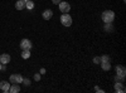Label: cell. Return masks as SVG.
<instances>
[{"label": "cell", "instance_id": "obj_1", "mask_svg": "<svg viewBox=\"0 0 126 93\" xmlns=\"http://www.w3.org/2000/svg\"><path fill=\"white\" fill-rule=\"evenodd\" d=\"M101 18H102V22L105 24H110L115 20V13L112 12V10H105V12L102 13V15H101Z\"/></svg>", "mask_w": 126, "mask_h": 93}, {"label": "cell", "instance_id": "obj_2", "mask_svg": "<svg viewBox=\"0 0 126 93\" xmlns=\"http://www.w3.org/2000/svg\"><path fill=\"white\" fill-rule=\"evenodd\" d=\"M61 23L64 25V27H71L72 25V18L71 15L67 13V14H62L61 16Z\"/></svg>", "mask_w": 126, "mask_h": 93}, {"label": "cell", "instance_id": "obj_3", "mask_svg": "<svg viewBox=\"0 0 126 93\" xmlns=\"http://www.w3.org/2000/svg\"><path fill=\"white\" fill-rule=\"evenodd\" d=\"M58 5H59V10H61V13H62V14H67V13H69L71 5H69L68 3H66V1H61Z\"/></svg>", "mask_w": 126, "mask_h": 93}, {"label": "cell", "instance_id": "obj_4", "mask_svg": "<svg viewBox=\"0 0 126 93\" xmlns=\"http://www.w3.org/2000/svg\"><path fill=\"white\" fill-rule=\"evenodd\" d=\"M22 80H23V77H22V74H12L10 76V78H9V82L10 83H18V84H20L22 83Z\"/></svg>", "mask_w": 126, "mask_h": 93}, {"label": "cell", "instance_id": "obj_5", "mask_svg": "<svg viewBox=\"0 0 126 93\" xmlns=\"http://www.w3.org/2000/svg\"><path fill=\"white\" fill-rule=\"evenodd\" d=\"M115 92L116 93H125L126 92V88L122 84V82H116L115 83Z\"/></svg>", "mask_w": 126, "mask_h": 93}, {"label": "cell", "instance_id": "obj_6", "mask_svg": "<svg viewBox=\"0 0 126 93\" xmlns=\"http://www.w3.org/2000/svg\"><path fill=\"white\" fill-rule=\"evenodd\" d=\"M32 45H33V44H32V42L29 39H23L22 42H20V48H22V49H29L30 50Z\"/></svg>", "mask_w": 126, "mask_h": 93}, {"label": "cell", "instance_id": "obj_7", "mask_svg": "<svg viewBox=\"0 0 126 93\" xmlns=\"http://www.w3.org/2000/svg\"><path fill=\"white\" fill-rule=\"evenodd\" d=\"M10 86H12V84H10V83H8L6 80H1V82H0V89H1L4 93H8V92H9V89H10Z\"/></svg>", "mask_w": 126, "mask_h": 93}, {"label": "cell", "instance_id": "obj_8", "mask_svg": "<svg viewBox=\"0 0 126 93\" xmlns=\"http://www.w3.org/2000/svg\"><path fill=\"white\" fill-rule=\"evenodd\" d=\"M10 59H12V58H10V55L6 54V53H4V54L0 55V63H1V64H8L9 62H10Z\"/></svg>", "mask_w": 126, "mask_h": 93}, {"label": "cell", "instance_id": "obj_9", "mask_svg": "<svg viewBox=\"0 0 126 93\" xmlns=\"http://www.w3.org/2000/svg\"><path fill=\"white\" fill-rule=\"evenodd\" d=\"M116 72H117V76H119V77L125 78V74H126V69H125V67H122V66H117V67H116Z\"/></svg>", "mask_w": 126, "mask_h": 93}, {"label": "cell", "instance_id": "obj_10", "mask_svg": "<svg viewBox=\"0 0 126 93\" xmlns=\"http://www.w3.org/2000/svg\"><path fill=\"white\" fill-rule=\"evenodd\" d=\"M42 15H43V19L49 20L52 16H53V12H52L50 9H47V10H44V12H43V14H42Z\"/></svg>", "mask_w": 126, "mask_h": 93}, {"label": "cell", "instance_id": "obj_11", "mask_svg": "<svg viewBox=\"0 0 126 93\" xmlns=\"http://www.w3.org/2000/svg\"><path fill=\"white\" fill-rule=\"evenodd\" d=\"M19 91H20V87H19L18 83H13L12 86H10V89H9L10 93H18Z\"/></svg>", "mask_w": 126, "mask_h": 93}, {"label": "cell", "instance_id": "obj_12", "mask_svg": "<svg viewBox=\"0 0 126 93\" xmlns=\"http://www.w3.org/2000/svg\"><path fill=\"white\" fill-rule=\"evenodd\" d=\"M25 8V3L23 1V0H18V1L15 3V9L16 10H23Z\"/></svg>", "mask_w": 126, "mask_h": 93}, {"label": "cell", "instance_id": "obj_13", "mask_svg": "<svg viewBox=\"0 0 126 93\" xmlns=\"http://www.w3.org/2000/svg\"><path fill=\"white\" fill-rule=\"evenodd\" d=\"M101 68L103 70H110L111 69V64H110V62H101Z\"/></svg>", "mask_w": 126, "mask_h": 93}, {"label": "cell", "instance_id": "obj_14", "mask_svg": "<svg viewBox=\"0 0 126 93\" xmlns=\"http://www.w3.org/2000/svg\"><path fill=\"white\" fill-rule=\"evenodd\" d=\"M30 57V50L29 49H23V52H22V58L23 59H28Z\"/></svg>", "mask_w": 126, "mask_h": 93}, {"label": "cell", "instance_id": "obj_15", "mask_svg": "<svg viewBox=\"0 0 126 93\" xmlns=\"http://www.w3.org/2000/svg\"><path fill=\"white\" fill-rule=\"evenodd\" d=\"M25 8L28 9V10H32L34 8V1H32V0H28V1L25 3Z\"/></svg>", "mask_w": 126, "mask_h": 93}, {"label": "cell", "instance_id": "obj_16", "mask_svg": "<svg viewBox=\"0 0 126 93\" xmlns=\"http://www.w3.org/2000/svg\"><path fill=\"white\" fill-rule=\"evenodd\" d=\"M22 83L24 84V86H30V79H28V78H23V80H22Z\"/></svg>", "mask_w": 126, "mask_h": 93}, {"label": "cell", "instance_id": "obj_17", "mask_svg": "<svg viewBox=\"0 0 126 93\" xmlns=\"http://www.w3.org/2000/svg\"><path fill=\"white\" fill-rule=\"evenodd\" d=\"M110 60H111V59H110V57H109V55H106V54L101 57V62H110Z\"/></svg>", "mask_w": 126, "mask_h": 93}, {"label": "cell", "instance_id": "obj_18", "mask_svg": "<svg viewBox=\"0 0 126 93\" xmlns=\"http://www.w3.org/2000/svg\"><path fill=\"white\" fill-rule=\"evenodd\" d=\"M93 63H94V64H100V63H101V58H100V57H94V58H93Z\"/></svg>", "mask_w": 126, "mask_h": 93}, {"label": "cell", "instance_id": "obj_19", "mask_svg": "<svg viewBox=\"0 0 126 93\" xmlns=\"http://www.w3.org/2000/svg\"><path fill=\"white\" fill-rule=\"evenodd\" d=\"M105 30H110V32H112V27H111V23H110V24H106V27H105Z\"/></svg>", "mask_w": 126, "mask_h": 93}, {"label": "cell", "instance_id": "obj_20", "mask_svg": "<svg viewBox=\"0 0 126 93\" xmlns=\"http://www.w3.org/2000/svg\"><path fill=\"white\" fill-rule=\"evenodd\" d=\"M34 79H35L37 82H39V80H40V73H35V74H34Z\"/></svg>", "mask_w": 126, "mask_h": 93}, {"label": "cell", "instance_id": "obj_21", "mask_svg": "<svg viewBox=\"0 0 126 93\" xmlns=\"http://www.w3.org/2000/svg\"><path fill=\"white\" fill-rule=\"evenodd\" d=\"M94 91H96V92H100V93H103V92H105L103 89H101V88H98V87H94Z\"/></svg>", "mask_w": 126, "mask_h": 93}, {"label": "cell", "instance_id": "obj_22", "mask_svg": "<svg viewBox=\"0 0 126 93\" xmlns=\"http://www.w3.org/2000/svg\"><path fill=\"white\" fill-rule=\"evenodd\" d=\"M61 1H62V0H52V3H53V4H56V5H58Z\"/></svg>", "mask_w": 126, "mask_h": 93}, {"label": "cell", "instance_id": "obj_23", "mask_svg": "<svg viewBox=\"0 0 126 93\" xmlns=\"http://www.w3.org/2000/svg\"><path fill=\"white\" fill-rule=\"evenodd\" d=\"M39 73H40V74H44V73H46V69H44V68H42Z\"/></svg>", "mask_w": 126, "mask_h": 93}, {"label": "cell", "instance_id": "obj_24", "mask_svg": "<svg viewBox=\"0 0 126 93\" xmlns=\"http://www.w3.org/2000/svg\"><path fill=\"white\" fill-rule=\"evenodd\" d=\"M1 69H3V64H1V63H0V70H1Z\"/></svg>", "mask_w": 126, "mask_h": 93}, {"label": "cell", "instance_id": "obj_25", "mask_svg": "<svg viewBox=\"0 0 126 93\" xmlns=\"http://www.w3.org/2000/svg\"><path fill=\"white\" fill-rule=\"evenodd\" d=\"M23 1H24V3H27V1H28V0H23Z\"/></svg>", "mask_w": 126, "mask_h": 93}]
</instances>
